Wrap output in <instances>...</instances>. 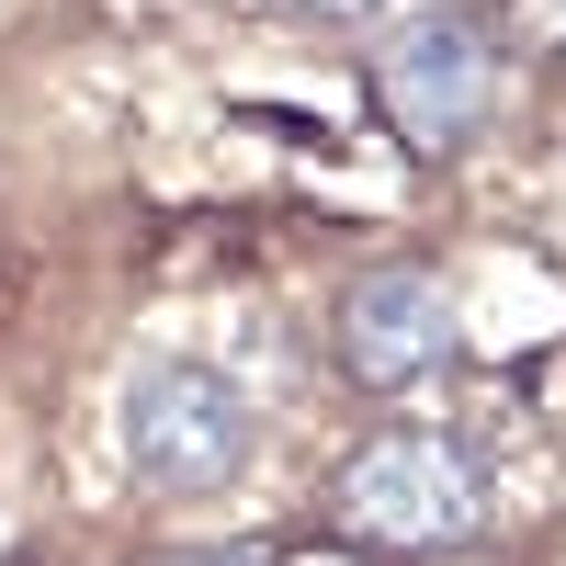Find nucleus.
<instances>
[{"mask_svg":"<svg viewBox=\"0 0 566 566\" xmlns=\"http://www.w3.org/2000/svg\"><path fill=\"white\" fill-rule=\"evenodd\" d=\"M283 12H317V23H363L374 0H283Z\"/></svg>","mask_w":566,"mask_h":566,"instance_id":"423d86ee","label":"nucleus"},{"mask_svg":"<svg viewBox=\"0 0 566 566\" xmlns=\"http://www.w3.org/2000/svg\"><path fill=\"white\" fill-rule=\"evenodd\" d=\"M453 352H464V317H453V295H442V272L386 261V272H363L352 295H340V374H352L363 397L431 386Z\"/></svg>","mask_w":566,"mask_h":566,"instance_id":"20e7f679","label":"nucleus"},{"mask_svg":"<svg viewBox=\"0 0 566 566\" xmlns=\"http://www.w3.org/2000/svg\"><path fill=\"white\" fill-rule=\"evenodd\" d=\"M533 23H544V34H566V0H533Z\"/></svg>","mask_w":566,"mask_h":566,"instance_id":"0eeeda50","label":"nucleus"},{"mask_svg":"<svg viewBox=\"0 0 566 566\" xmlns=\"http://www.w3.org/2000/svg\"><path fill=\"white\" fill-rule=\"evenodd\" d=\"M374 103H386V125L408 136L419 159L464 148V136L488 125L499 103V34L476 12H419L386 34V57H374Z\"/></svg>","mask_w":566,"mask_h":566,"instance_id":"7ed1b4c3","label":"nucleus"},{"mask_svg":"<svg viewBox=\"0 0 566 566\" xmlns=\"http://www.w3.org/2000/svg\"><path fill=\"white\" fill-rule=\"evenodd\" d=\"M328 510H340V533L374 544V555H442V544L488 533V464L453 431H374L340 464Z\"/></svg>","mask_w":566,"mask_h":566,"instance_id":"f257e3e1","label":"nucleus"},{"mask_svg":"<svg viewBox=\"0 0 566 566\" xmlns=\"http://www.w3.org/2000/svg\"><path fill=\"white\" fill-rule=\"evenodd\" d=\"M125 464L159 499H205L250 464V397L216 363H136L125 374Z\"/></svg>","mask_w":566,"mask_h":566,"instance_id":"f03ea898","label":"nucleus"},{"mask_svg":"<svg viewBox=\"0 0 566 566\" xmlns=\"http://www.w3.org/2000/svg\"><path fill=\"white\" fill-rule=\"evenodd\" d=\"M148 566H261V544H170V555H148Z\"/></svg>","mask_w":566,"mask_h":566,"instance_id":"39448f33","label":"nucleus"}]
</instances>
